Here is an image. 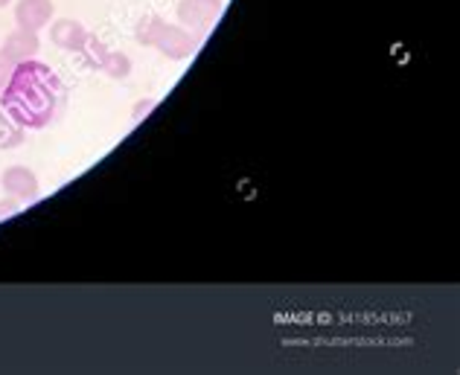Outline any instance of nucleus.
Instances as JSON below:
<instances>
[{
  "mask_svg": "<svg viewBox=\"0 0 460 375\" xmlns=\"http://www.w3.org/2000/svg\"><path fill=\"white\" fill-rule=\"evenodd\" d=\"M62 93L65 84L56 76V70L39 58H30L12 70V79L0 91V108L21 128L41 131L53 123L58 105H62Z\"/></svg>",
  "mask_w": 460,
  "mask_h": 375,
  "instance_id": "f257e3e1",
  "label": "nucleus"
},
{
  "mask_svg": "<svg viewBox=\"0 0 460 375\" xmlns=\"http://www.w3.org/2000/svg\"><path fill=\"white\" fill-rule=\"evenodd\" d=\"M135 39L143 47H155L169 62H187L201 47V39L196 32H190L187 27H181V23H166L161 15L140 18L135 27Z\"/></svg>",
  "mask_w": 460,
  "mask_h": 375,
  "instance_id": "f03ea898",
  "label": "nucleus"
},
{
  "mask_svg": "<svg viewBox=\"0 0 460 375\" xmlns=\"http://www.w3.org/2000/svg\"><path fill=\"white\" fill-rule=\"evenodd\" d=\"M222 12H225V0H181L175 15L181 27H187L199 39H204L216 27V21L222 18Z\"/></svg>",
  "mask_w": 460,
  "mask_h": 375,
  "instance_id": "7ed1b4c3",
  "label": "nucleus"
},
{
  "mask_svg": "<svg viewBox=\"0 0 460 375\" xmlns=\"http://www.w3.org/2000/svg\"><path fill=\"white\" fill-rule=\"evenodd\" d=\"M0 187H4L6 196L18 198V201H35L41 192V184H39V175L32 172L27 166H9L4 169V175H0Z\"/></svg>",
  "mask_w": 460,
  "mask_h": 375,
  "instance_id": "20e7f679",
  "label": "nucleus"
},
{
  "mask_svg": "<svg viewBox=\"0 0 460 375\" xmlns=\"http://www.w3.org/2000/svg\"><path fill=\"white\" fill-rule=\"evenodd\" d=\"M53 15H56L53 0H18L15 4V23L21 30L41 32L44 27H50Z\"/></svg>",
  "mask_w": 460,
  "mask_h": 375,
  "instance_id": "39448f33",
  "label": "nucleus"
},
{
  "mask_svg": "<svg viewBox=\"0 0 460 375\" xmlns=\"http://www.w3.org/2000/svg\"><path fill=\"white\" fill-rule=\"evenodd\" d=\"M39 50H41V39L39 32H30V30H12L6 39H4V47H0V53L6 58H12L15 65L21 62H30V58H39Z\"/></svg>",
  "mask_w": 460,
  "mask_h": 375,
  "instance_id": "423d86ee",
  "label": "nucleus"
},
{
  "mask_svg": "<svg viewBox=\"0 0 460 375\" xmlns=\"http://www.w3.org/2000/svg\"><path fill=\"white\" fill-rule=\"evenodd\" d=\"M88 27L82 21L74 18H62V21H50V41L58 47V50L67 53H79L84 41H88Z\"/></svg>",
  "mask_w": 460,
  "mask_h": 375,
  "instance_id": "0eeeda50",
  "label": "nucleus"
},
{
  "mask_svg": "<svg viewBox=\"0 0 460 375\" xmlns=\"http://www.w3.org/2000/svg\"><path fill=\"white\" fill-rule=\"evenodd\" d=\"M23 140H27V128H21L15 119H12L4 108H0V149H4V152L21 149Z\"/></svg>",
  "mask_w": 460,
  "mask_h": 375,
  "instance_id": "6e6552de",
  "label": "nucleus"
},
{
  "mask_svg": "<svg viewBox=\"0 0 460 375\" xmlns=\"http://www.w3.org/2000/svg\"><path fill=\"white\" fill-rule=\"evenodd\" d=\"M100 70L108 76V79H117V82H126L131 76V58L126 53H119V50H108L105 58H102V65Z\"/></svg>",
  "mask_w": 460,
  "mask_h": 375,
  "instance_id": "1a4fd4ad",
  "label": "nucleus"
},
{
  "mask_svg": "<svg viewBox=\"0 0 460 375\" xmlns=\"http://www.w3.org/2000/svg\"><path fill=\"white\" fill-rule=\"evenodd\" d=\"M105 53H108V47L100 39H96V35H88V41H84V47L79 50V56L84 58V65L93 67V70H100Z\"/></svg>",
  "mask_w": 460,
  "mask_h": 375,
  "instance_id": "9d476101",
  "label": "nucleus"
},
{
  "mask_svg": "<svg viewBox=\"0 0 460 375\" xmlns=\"http://www.w3.org/2000/svg\"><path fill=\"white\" fill-rule=\"evenodd\" d=\"M157 108V100H140V102H135V108H131V119H135V123H143V119H146L152 111Z\"/></svg>",
  "mask_w": 460,
  "mask_h": 375,
  "instance_id": "9b49d317",
  "label": "nucleus"
},
{
  "mask_svg": "<svg viewBox=\"0 0 460 375\" xmlns=\"http://www.w3.org/2000/svg\"><path fill=\"white\" fill-rule=\"evenodd\" d=\"M12 70H15V62L12 58H6L4 53H0V91L6 88V82L12 79Z\"/></svg>",
  "mask_w": 460,
  "mask_h": 375,
  "instance_id": "f8f14e48",
  "label": "nucleus"
},
{
  "mask_svg": "<svg viewBox=\"0 0 460 375\" xmlns=\"http://www.w3.org/2000/svg\"><path fill=\"white\" fill-rule=\"evenodd\" d=\"M21 210V201L18 198H6V201H0V219H12V215H15Z\"/></svg>",
  "mask_w": 460,
  "mask_h": 375,
  "instance_id": "ddd939ff",
  "label": "nucleus"
},
{
  "mask_svg": "<svg viewBox=\"0 0 460 375\" xmlns=\"http://www.w3.org/2000/svg\"><path fill=\"white\" fill-rule=\"evenodd\" d=\"M9 4H12V0H0V9H6Z\"/></svg>",
  "mask_w": 460,
  "mask_h": 375,
  "instance_id": "4468645a",
  "label": "nucleus"
}]
</instances>
